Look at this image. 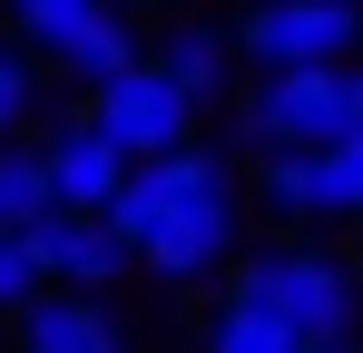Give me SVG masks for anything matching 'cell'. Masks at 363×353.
I'll return each mask as SVG.
<instances>
[{
    "instance_id": "cell-1",
    "label": "cell",
    "mask_w": 363,
    "mask_h": 353,
    "mask_svg": "<svg viewBox=\"0 0 363 353\" xmlns=\"http://www.w3.org/2000/svg\"><path fill=\"white\" fill-rule=\"evenodd\" d=\"M99 226L118 235L128 255L167 285H196L236 255V167L216 147H177V157H147L128 167V186L108 196Z\"/></svg>"
},
{
    "instance_id": "cell-2",
    "label": "cell",
    "mask_w": 363,
    "mask_h": 353,
    "mask_svg": "<svg viewBox=\"0 0 363 353\" xmlns=\"http://www.w3.org/2000/svg\"><path fill=\"white\" fill-rule=\"evenodd\" d=\"M236 304H255L265 324H285L304 353H334V344H354L363 285L334 245H265V255L236 265Z\"/></svg>"
},
{
    "instance_id": "cell-3",
    "label": "cell",
    "mask_w": 363,
    "mask_h": 353,
    "mask_svg": "<svg viewBox=\"0 0 363 353\" xmlns=\"http://www.w3.org/2000/svg\"><path fill=\"white\" fill-rule=\"evenodd\" d=\"M245 138L265 157H324L354 138V69H265L245 89Z\"/></svg>"
},
{
    "instance_id": "cell-4",
    "label": "cell",
    "mask_w": 363,
    "mask_h": 353,
    "mask_svg": "<svg viewBox=\"0 0 363 353\" xmlns=\"http://www.w3.org/2000/svg\"><path fill=\"white\" fill-rule=\"evenodd\" d=\"M354 40H363V10H344V0H265L236 20L226 50H245L255 69H344Z\"/></svg>"
},
{
    "instance_id": "cell-5",
    "label": "cell",
    "mask_w": 363,
    "mask_h": 353,
    "mask_svg": "<svg viewBox=\"0 0 363 353\" xmlns=\"http://www.w3.org/2000/svg\"><path fill=\"white\" fill-rule=\"evenodd\" d=\"M89 128L118 147L128 167H147V157H177V147H196V108H186L177 89L138 59V69H118L108 89H89Z\"/></svg>"
},
{
    "instance_id": "cell-6",
    "label": "cell",
    "mask_w": 363,
    "mask_h": 353,
    "mask_svg": "<svg viewBox=\"0 0 363 353\" xmlns=\"http://www.w3.org/2000/svg\"><path fill=\"white\" fill-rule=\"evenodd\" d=\"M20 245H30V265H40V285H69V294H99V285L128 275V245L99 226V216H40Z\"/></svg>"
},
{
    "instance_id": "cell-7",
    "label": "cell",
    "mask_w": 363,
    "mask_h": 353,
    "mask_svg": "<svg viewBox=\"0 0 363 353\" xmlns=\"http://www.w3.org/2000/svg\"><path fill=\"white\" fill-rule=\"evenodd\" d=\"M40 176H50V216H108V196L128 186V157L79 118L69 138H50L40 147Z\"/></svg>"
},
{
    "instance_id": "cell-8",
    "label": "cell",
    "mask_w": 363,
    "mask_h": 353,
    "mask_svg": "<svg viewBox=\"0 0 363 353\" xmlns=\"http://www.w3.org/2000/svg\"><path fill=\"white\" fill-rule=\"evenodd\" d=\"M20 353H118V324L89 294H40L20 304Z\"/></svg>"
},
{
    "instance_id": "cell-9",
    "label": "cell",
    "mask_w": 363,
    "mask_h": 353,
    "mask_svg": "<svg viewBox=\"0 0 363 353\" xmlns=\"http://www.w3.org/2000/svg\"><path fill=\"white\" fill-rule=\"evenodd\" d=\"M147 69H157V79L177 89L186 108H206V99L226 89V69H236V50H226V30H206V20H177V30H167V50L147 59Z\"/></svg>"
},
{
    "instance_id": "cell-10",
    "label": "cell",
    "mask_w": 363,
    "mask_h": 353,
    "mask_svg": "<svg viewBox=\"0 0 363 353\" xmlns=\"http://www.w3.org/2000/svg\"><path fill=\"white\" fill-rule=\"evenodd\" d=\"M50 59H60L79 89H108L118 69H138V40H128V20H118V10H89L69 40H50Z\"/></svg>"
},
{
    "instance_id": "cell-11",
    "label": "cell",
    "mask_w": 363,
    "mask_h": 353,
    "mask_svg": "<svg viewBox=\"0 0 363 353\" xmlns=\"http://www.w3.org/2000/svg\"><path fill=\"white\" fill-rule=\"evenodd\" d=\"M334 216H363V128L314 157V226H334Z\"/></svg>"
},
{
    "instance_id": "cell-12",
    "label": "cell",
    "mask_w": 363,
    "mask_h": 353,
    "mask_svg": "<svg viewBox=\"0 0 363 353\" xmlns=\"http://www.w3.org/2000/svg\"><path fill=\"white\" fill-rule=\"evenodd\" d=\"M50 216V176H40V147H0V235H30Z\"/></svg>"
},
{
    "instance_id": "cell-13",
    "label": "cell",
    "mask_w": 363,
    "mask_h": 353,
    "mask_svg": "<svg viewBox=\"0 0 363 353\" xmlns=\"http://www.w3.org/2000/svg\"><path fill=\"white\" fill-rule=\"evenodd\" d=\"M206 353H304V344L285 334V324H265L255 304H236V294H226V304L206 314Z\"/></svg>"
},
{
    "instance_id": "cell-14",
    "label": "cell",
    "mask_w": 363,
    "mask_h": 353,
    "mask_svg": "<svg viewBox=\"0 0 363 353\" xmlns=\"http://www.w3.org/2000/svg\"><path fill=\"white\" fill-rule=\"evenodd\" d=\"M255 196H265V216H285V226H314V157H265Z\"/></svg>"
},
{
    "instance_id": "cell-15",
    "label": "cell",
    "mask_w": 363,
    "mask_h": 353,
    "mask_svg": "<svg viewBox=\"0 0 363 353\" xmlns=\"http://www.w3.org/2000/svg\"><path fill=\"white\" fill-rule=\"evenodd\" d=\"M10 10H20V30H30V40L50 50V40H69V30H79L89 10H99V0H10Z\"/></svg>"
},
{
    "instance_id": "cell-16",
    "label": "cell",
    "mask_w": 363,
    "mask_h": 353,
    "mask_svg": "<svg viewBox=\"0 0 363 353\" xmlns=\"http://www.w3.org/2000/svg\"><path fill=\"white\" fill-rule=\"evenodd\" d=\"M20 304H40V265L20 235H0V314H20Z\"/></svg>"
},
{
    "instance_id": "cell-17",
    "label": "cell",
    "mask_w": 363,
    "mask_h": 353,
    "mask_svg": "<svg viewBox=\"0 0 363 353\" xmlns=\"http://www.w3.org/2000/svg\"><path fill=\"white\" fill-rule=\"evenodd\" d=\"M20 118H30V59H10V50H0V147L20 138Z\"/></svg>"
},
{
    "instance_id": "cell-18",
    "label": "cell",
    "mask_w": 363,
    "mask_h": 353,
    "mask_svg": "<svg viewBox=\"0 0 363 353\" xmlns=\"http://www.w3.org/2000/svg\"><path fill=\"white\" fill-rule=\"evenodd\" d=\"M354 128H363V69H354Z\"/></svg>"
},
{
    "instance_id": "cell-19",
    "label": "cell",
    "mask_w": 363,
    "mask_h": 353,
    "mask_svg": "<svg viewBox=\"0 0 363 353\" xmlns=\"http://www.w3.org/2000/svg\"><path fill=\"white\" fill-rule=\"evenodd\" d=\"M99 10H118V20H128V10H138V0H99Z\"/></svg>"
},
{
    "instance_id": "cell-20",
    "label": "cell",
    "mask_w": 363,
    "mask_h": 353,
    "mask_svg": "<svg viewBox=\"0 0 363 353\" xmlns=\"http://www.w3.org/2000/svg\"><path fill=\"white\" fill-rule=\"evenodd\" d=\"M245 10H265V0H245Z\"/></svg>"
},
{
    "instance_id": "cell-21",
    "label": "cell",
    "mask_w": 363,
    "mask_h": 353,
    "mask_svg": "<svg viewBox=\"0 0 363 353\" xmlns=\"http://www.w3.org/2000/svg\"><path fill=\"white\" fill-rule=\"evenodd\" d=\"M344 10H363V0H344Z\"/></svg>"
},
{
    "instance_id": "cell-22",
    "label": "cell",
    "mask_w": 363,
    "mask_h": 353,
    "mask_svg": "<svg viewBox=\"0 0 363 353\" xmlns=\"http://www.w3.org/2000/svg\"><path fill=\"white\" fill-rule=\"evenodd\" d=\"M334 353H354V344H334Z\"/></svg>"
}]
</instances>
